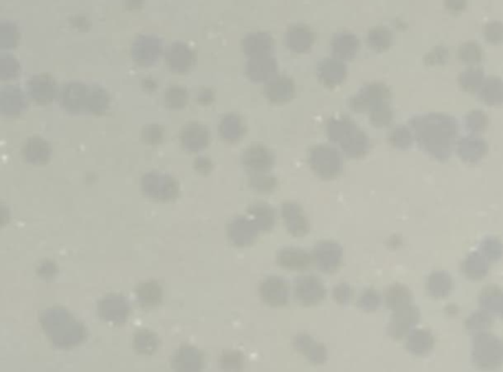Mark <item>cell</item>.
I'll use <instances>...</instances> for the list:
<instances>
[{
  "mask_svg": "<svg viewBox=\"0 0 503 372\" xmlns=\"http://www.w3.org/2000/svg\"><path fill=\"white\" fill-rule=\"evenodd\" d=\"M90 87L80 82H71L63 87L60 102L69 113L79 114L88 111Z\"/></svg>",
  "mask_w": 503,
  "mask_h": 372,
  "instance_id": "obj_1",
  "label": "cell"
},
{
  "mask_svg": "<svg viewBox=\"0 0 503 372\" xmlns=\"http://www.w3.org/2000/svg\"><path fill=\"white\" fill-rule=\"evenodd\" d=\"M28 91L32 99L38 104H48L52 102L56 93L55 81L48 75L34 77L28 82Z\"/></svg>",
  "mask_w": 503,
  "mask_h": 372,
  "instance_id": "obj_2",
  "label": "cell"
},
{
  "mask_svg": "<svg viewBox=\"0 0 503 372\" xmlns=\"http://www.w3.org/2000/svg\"><path fill=\"white\" fill-rule=\"evenodd\" d=\"M109 104V94H107V91L103 87H97V85L90 87L88 111L100 115V114H103L107 111Z\"/></svg>",
  "mask_w": 503,
  "mask_h": 372,
  "instance_id": "obj_3",
  "label": "cell"
},
{
  "mask_svg": "<svg viewBox=\"0 0 503 372\" xmlns=\"http://www.w3.org/2000/svg\"><path fill=\"white\" fill-rule=\"evenodd\" d=\"M6 95L3 93V109L7 107V111H11L12 113H17L20 109L26 105L23 99H22L21 92L18 90V87H6Z\"/></svg>",
  "mask_w": 503,
  "mask_h": 372,
  "instance_id": "obj_4",
  "label": "cell"
},
{
  "mask_svg": "<svg viewBox=\"0 0 503 372\" xmlns=\"http://www.w3.org/2000/svg\"><path fill=\"white\" fill-rule=\"evenodd\" d=\"M392 38V34L388 30H386V28H378V30H374L370 33L369 42H370V45L374 50H386L390 48Z\"/></svg>",
  "mask_w": 503,
  "mask_h": 372,
  "instance_id": "obj_5",
  "label": "cell"
},
{
  "mask_svg": "<svg viewBox=\"0 0 503 372\" xmlns=\"http://www.w3.org/2000/svg\"><path fill=\"white\" fill-rule=\"evenodd\" d=\"M460 58L466 64H476L482 59V50L475 43H468L460 48Z\"/></svg>",
  "mask_w": 503,
  "mask_h": 372,
  "instance_id": "obj_6",
  "label": "cell"
},
{
  "mask_svg": "<svg viewBox=\"0 0 503 372\" xmlns=\"http://www.w3.org/2000/svg\"><path fill=\"white\" fill-rule=\"evenodd\" d=\"M482 73L480 70H467L461 76V84L465 87V90L474 91L480 84Z\"/></svg>",
  "mask_w": 503,
  "mask_h": 372,
  "instance_id": "obj_7",
  "label": "cell"
},
{
  "mask_svg": "<svg viewBox=\"0 0 503 372\" xmlns=\"http://www.w3.org/2000/svg\"><path fill=\"white\" fill-rule=\"evenodd\" d=\"M485 35H486V40H489L492 43H498L499 40H501V26L500 23H492L489 26H486V31H485Z\"/></svg>",
  "mask_w": 503,
  "mask_h": 372,
  "instance_id": "obj_8",
  "label": "cell"
},
{
  "mask_svg": "<svg viewBox=\"0 0 503 372\" xmlns=\"http://www.w3.org/2000/svg\"><path fill=\"white\" fill-rule=\"evenodd\" d=\"M448 9L452 12L463 11L466 6V0H445Z\"/></svg>",
  "mask_w": 503,
  "mask_h": 372,
  "instance_id": "obj_9",
  "label": "cell"
}]
</instances>
